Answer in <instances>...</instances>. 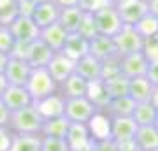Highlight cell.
I'll return each mask as SVG.
<instances>
[{
	"label": "cell",
	"instance_id": "obj_1",
	"mask_svg": "<svg viewBox=\"0 0 158 151\" xmlns=\"http://www.w3.org/2000/svg\"><path fill=\"white\" fill-rule=\"evenodd\" d=\"M42 125H44V118L40 116V112L34 104L12 111L9 118V128L12 130V134H40Z\"/></svg>",
	"mask_w": 158,
	"mask_h": 151
},
{
	"label": "cell",
	"instance_id": "obj_2",
	"mask_svg": "<svg viewBox=\"0 0 158 151\" xmlns=\"http://www.w3.org/2000/svg\"><path fill=\"white\" fill-rule=\"evenodd\" d=\"M27 90H28L32 100L37 102L44 97H49L53 93L58 91V83L51 78L49 70L46 67H39V69H32L30 78L27 81Z\"/></svg>",
	"mask_w": 158,
	"mask_h": 151
},
{
	"label": "cell",
	"instance_id": "obj_3",
	"mask_svg": "<svg viewBox=\"0 0 158 151\" xmlns=\"http://www.w3.org/2000/svg\"><path fill=\"white\" fill-rule=\"evenodd\" d=\"M98 112V107L90 100V97H77V99H65V118L70 123L88 125Z\"/></svg>",
	"mask_w": 158,
	"mask_h": 151
},
{
	"label": "cell",
	"instance_id": "obj_4",
	"mask_svg": "<svg viewBox=\"0 0 158 151\" xmlns=\"http://www.w3.org/2000/svg\"><path fill=\"white\" fill-rule=\"evenodd\" d=\"M113 39L119 56L142 51V46H144V37L137 32V28L134 25H123Z\"/></svg>",
	"mask_w": 158,
	"mask_h": 151
},
{
	"label": "cell",
	"instance_id": "obj_5",
	"mask_svg": "<svg viewBox=\"0 0 158 151\" xmlns=\"http://www.w3.org/2000/svg\"><path fill=\"white\" fill-rule=\"evenodd\" d=\"M91 14H93V19H95L97 30L102 35L114 37L119 32V28L123 27V21H121L114 4H107V6H104L102 9L91 12Z\"/></svg>",
	"mask_w": 158,
	"mask_h": 151
},
{
	"label": "cell",
	"instance_id": "obj_6",
	"mask_svg": "<svg viewBox=\"0 0 158 151\" xmlns=\"http://www.w3.org/2000/svg\"><path fill=\"white\" fill-rule=\"evenodd\" d=\"M7 27L11 30V34L14 35L16 42H21V44H30L35 39H39V35H40V28L35 25L32 16L18 14Z\"/></svg>",
	"mask_w": 158,
	"mask_h": 151
},
{
	"label": "cell",
	"instance_id": "obj_7",
	"mask_svg": "<svg viewBox=\"0 0 158 151\" xmlns=\"http://www.w3.org/2000/svg\"><path fill=\"white\" fill-rule=\"evenodd\" d=\"M111 125H109V137L114 139L118 144L121 142H132L135 137V132L139 125L132 116H109Z\"/></svg>",
	"mask_w": 158,
	"mask_h": 151
},
{
	"label": "cell",
	"instance_id": "obj_8",
	"mask_svg": "<svg viewBox=\"0 0 158 151\" xmlns=\"http://www.w3.org/2000/svg\"><path fill=\"white\" fill-rule=\"evenodd\" d=\"M123 25H135L148 14L146 0H114L113 2Z\"/></svg>",
	"mask_w": 158,
	"mask_h": 151
},
{
	"label": "cell",
	"instance_id": "obj_9",
	"mask_svg": "<svg viewBox=\"0 0 158 151\" xmlns=\"http://www.w3.org/2000/svg\"><path fill=\"white\" fill-rule=\"evenodd\" d=\"M30 72H32V67L25 58L9 55V62H7L6 70H4L7 83L16 84V86H25L30 78Z\"/></svg>",
	"mask_w": 158,
	"mask_h": 151
},
{
	"label": "cell",
	"instance_id": "obj_10",
	"mask_svg": "<svg viewBox=\"0 0 158 151\" xmlns=\"http://www.w3.org/2000/svg\"><path fill=\"white\" fill-rule=\"evenodd\" d=\"M148 65H149V60L146 58V55H144L142 51H137V53H130V55L121 56V62H119L121 74H123L125 78H128V79L146 76Z\"/></svg>",
	"mask_w": 158,
	"mask_h": 151
},
{
	"label": "cell",
	"instance_id": "obj_11",
	"mask_svg": "<svg viewBox=\"0 0 158 151\" xmlns=\"http://www.w3.org/2000/svg\"><path fill=\"white\" fill-rule=\"evenodd\" d=\"M53 56H55V51L51 49L44 40L35 39L34 42H30L28 44V49H27L25 60L30 63V67L32 69H39V67H48V63L51 62Z\"/></svg>",
	"mask_w": 158,
	"mask_h": 151
},
{
	"label": "cell",
	"instance_id": "obj_12",
	"mask_svg": "<svg viewBox=\"0 0 158 151\" xmlns=\"http://www.w3.org/2000/svg\"><path fill=\"white\" fill-rule=\"evenodd\" d=\"M48 70H49L51 78L55 79L58 84L63 83L65 79L74 74V69H76V62H74L72 58H69L65 53H55V56L51 58V62L48 63Z\"/></svg>",
	"mask_w": 158,
	"mask_h": 151
},
{
	"label": "cell",
	"instance_id": "obj_13",
	"mask_svg": "<svg viewBox=\"0 0 158 151\" xmlns=\"http://www.w3.org/2000/svg\"><path fill=\"white\" fill-rule=\"evenodd\" d=\"M2 102L9 107V111H18L27 106H32L34 100L30 97L27 86H16V84H9L2 95Z\"/></svg>",
	"mask_w": 158,
	"mask_h": 151
},
{
	"label": "cell",
	"instance_id": "obj_14",
	"mask_svg": "<svg viewBox=\"0 0 158 151\" xmlns=\"http://www.w3.org/2000/svg\"><path fill=\"white\" fill-rule=\"evenodd\" d=\"M34 106L37 107V111L40 112V116L44 120H49V118L63 116V112H65V99H63V95L60 91H56L53 95L44 97V99L34 102Z\"/></svg>",
	"mask_w": 158,
	"mask_h": 151
},
{
	"label": "cell",
	"instance_id": "obj_15",
	"mask_svg": "<svg viewBox=\"0 0 158 151\" xmlns=\"http://www.w3.org/2000/svg\"><path fill=\"white\" fill-rule=\"evenodd\" d=\"M74 72L79 74L83 79H86L88 83H97L102 81V62L97 60L95 56H91L90 53L83 58H79L76 62V69Z\"/></svg>",
	"mask_w": 158,
	"mask_h": 151
},
{
	"label": "cell",
	"instance_id": "obj_16",
	"mask_svg": "<svg viewBox=\"0 0 158 151\" xmlns=\"http://www.w3.org/2000/svg\"><path fill=\"white\" fill-rule=\"evenodd\" d=\"M90 90V83L83 79L79 74H70L63 83L58 84V91L63 95V99H77V97H86Z\"/></svg>",
	"mask_w": 158,
	"mask_h": 151
},
{
	"label": "cell",
	"instance_id": "obj_17",
	"mask_svg": "<svg viewBox=\"0 0 158 151\" xmlns=\"http://www.w3.org/2000/svg\"><path fill=\"white\" fill-rule=\"evenodd\" d=\"M67 37H69V32L58 21L49 25V27H46V28H40V35H39V39L44 40L55 53H60L63 49Z\"/></svg>",
	"mask_w": 158,
	"mask_h": 151
},
{
	"label": "cell",
	"instance_id": "obj_18",
	"mask_svg": "<svg viewBox=\"0 0 158 151\" xmlns=\"http://www.w3.org/2000/svg\"><path fill=\"white\" fill-rule=\"evenodd\" d=\"M90 55L95 56L100 62H106L109 58L116 56L118 51H116V46H114V39L102 34L95 35L93 39H90Z\"/></svg>",
	"mask_w": 158,
	"mask_h": 151
},
{
	"label": "cell",
	"instance_id": "obj_19",
	"mask_svg": "<svg viewBox=\"0 0 158 151\" xmlns=\"http://www.w3.org/2000/svg\"><path fill=\"white\" fill-rule=\"evenodd\" d=\"M58 14H60V7L53 0H49V2L35 4L34 12H32V19L39 28H46L58 21Z\"/></svg>",
	"mask_w": 158,
	"mask_h": 151
},
{
	"label": "cell",
	"instance_id": "obj_20",
	"mask_svg": "<svg viewBox=\"0 0 158 151\" xmlns=\"http://www.w3.org/2000/svg\"><path fill=\"white\" fill-rule=\"evenodd\" d=\"M62 53H65L69 58H72L74 62H77L79 58H83L90 53V39L83 37L79 32H70Z\"/></svg>",
	"mask_w": 158,
	"mask_h": 151
},
{
	"label": "cell",
	"instance_id": "obj_21",
	"mask_svg": "<svg viewBox=\"0 0 158 151\" xmlns=\"http://www.w3.org/2000/svg\"><path fill=\"white\" fill-rule=\"evenodd\" d=\"M65 139H67L69 146H70V151H72V149H81V148H90L93 135H91L88 125L72 123Z\"/></svg>",
	"mask_w": 158,
	"mask_h": 151
},
{
	"label": "cell",
	"instance_id": "obj_22",
	"mask_svg": "<svg viewBox=\"0 0 158 151\" xmlns=\"http://www.w3.org/2000/svg\"><path fill=\"white\" fill-rule=\"evenodd\" d=\"M137 149L139 151H153L158 149V128L155 125H144L139 127L134 137Z\"/></svg>",
	"mask_w": 158,
	"mask_h": 151
},
{
	"label": "cell",
	"instance_id": "obj_23",
	"mask_svg": "<svg viewBox=\"0 0 158 151\" xmlns=\"http://www.w3.org/2000/svg\"><path fill=\"white\" fill-rule=\"evenodd\" d=\"M153 83L146 76H141V78H132L128 83V97L134 99L135 102H148L151 100L153 95Z\"/></svg>",
	"mask_w": 158,
	"mask_h": 151
},
{
	"label": "cell",
	"instance_id": "obj_24",
	"mask_svg": "<svg viewBox=\"0 0 158 151\" xmlns=\"http://www.w3.org/2000/svg\"><path fill=\"white\" fill-rule=\"evenodd\" d=\"M70 125L72 123L65 118V114H63V116H56V118H49V120H44L40 135H44V137H60V139H65L67 134H69Z\"/></svg>",
	"mask_w": 158,
	"mask_h": 151
},
{
	"label": "cell",
	"instance_id": "obj_25",
	"mask_svg": "<svg viewBox=\"0 0 158 151\" xmlns=\"http://www.w3.org/2000/svg\"><path fill=\"white\" fill-rule=\"evenodd\" d=\"M11 151H42L40 134H14Z\"/></svg>",
	"mask_w": 158,
	"mask_h": 151
},
{
	"label": "cell",
	"instance_id": "obj_26",
	"mask_svg": "<svg viewBox=\"0 0 158 151\" xmlns=\"http://www.w3.org/2000/svg\"><path fill=\"white\" fill-rule=\"evenodd\" d=\"M156 112H158V109L151 104V100L135 102V107H134L132 118L135 120V123L139 125V127H144V125H155Z\"/></svg>",
	"mask_w": 158,
	"mask_h": 151
},
{
	"label": "cell",
	"instance_id": "obj_27",
	"mask_svg": "<svg viewBox=\"0 0 158 151\" xmlns=\"http://www.w3.org/2000/svg\"><path fill=\"white\" fill-rule=\"evenodd\" d=\"M134 107H135V100L130 99L128 95H125L118 97V99H111V102L104 109V112L107 116H132Z\"/></svg>",
	"mask_w": 158,
	"mask_h": 151
},
{
	"label": "cell",
	"instance_id": "obj_28",
	"mask_svg": "<svg viewBox=\"0 0 158 151\" xmlns=\"http://www.w3.org/2000/svg\"><path fill=\"white\" fill-rule=\"evenodd\" d=\"M83 16H85V11H81L79 7H65V9H60L58 23L67 30L69 34L70 32H77Z\"/></svg>",
	"mask_w": 158,
	"mask_h": 151
},
{
	"label": "cell",
	"instance_id": "obj_29",
	"mask_svg": "<svg viewBox=\"0 0 158 151\" xmlns=\"http://www.w3.org/2000/svg\"><path fill=\"white\" fill-rule=\"evenodd\" d=\"M102 83L107 90V93L111 99H118V97H125L128 95V83L130 79L125 78L123 74H116V76H111V78L102 79Z\"/></svg>",
	"mask_w": 158,
	"mask_h": 151
},
{
	"label": "cell",
	"instance_id": "obj_30",
	"mask_svg": "<svg viewBox=\"0 0 158 151\" xmlns=\"http://www.w3.org/2000/svg\"><path fill=\"white\" fill-rule=\"evenodd\" d=\"M88 97L90 100L98 107V111H104L107 104L111 102V97H109L107 90L104 86L102 81H97V83H90V90H88Z\"/></svg>",
	"mask_w": 158,
	"mask_h": 151
},
{
	"label": "cell",
	"instance_id": "obj_31",
	"mask_svg": "<svg viewBox=\"0 0 158 151\" xmlns=\"http://www.w3.org/2000/svg\"><path fill=\"white\" fill-rule=\"evenodd\" d=\"M109 125H111V118L104 111H98L95 118L88 123V128H90L91 135L98 139V137H109Z\"/></svg>",
	"mask_w": 158,
	"mask_h": 151
},
{
	"label": "cell",
	"instance_id": "obj_32",
	"mask_svg": "<svg viewBox=\"0 0 158 151\" xmlns=\"http://www.w3.org/2000/svg\"><path fill=\"white\" fill-rule=\"evenodd\" d=\"M134 27L137 28V32H139L144 39L153 37V35L158 34V18H155L153 14H149V12H148L146 16L141 18V19H139Z\"/></svg>",
	"mask_w": 158,
	"mask_h": 151
},
{
	"label": "cell",
	"instance_id": "obj_33",
	"mask_svg": "<svg viewBox=\"0 0 158 151\" xmlns=\"http://www.w3.org/2000/svg\"><path fill=\"white\" fill-rule=\"evenodd\" d=\"M16 16V0H0V25H9Z\"/></svg>",
	"mask_w": 158,
	"mask_h": 151
},
{
	"label": "cell",
	"instance_id": "obj_34",
	"mask_svg": "<svg viewBox=\"0 0 158 151\" xmlns=\"http://www.w3.org/2000/svg\"><path fill=\"white\" fill-rule=\"evenodd\" d=\"M77 32L83 35V37H86V39H93L95 35H98V30H97L95 19H93V14H91V12H85Z\"/></svg>",
	"mask_w": 158,
	"mask_h": 151
},
{
	"label": "cell",
	"instance_id": "obj_35",
	"mask_svg": "<svg viewBox=\"0 0 158 151\" xmlns=\"http://www.w3.org/2000/svg\"><path fill=\"white\" fill-rule=\"evenodd\" d=\"M14 46H16V39L11 34L9 27L7 25H0V51L11 55L12 49H14Z\"/></svg>",
	"mask_w": 158,
	"mask_h": 151
},
{
	"label": "cell",
	"instance_id": "obj_36",
	"mask_svg": "<svg viewBox=\"0 0 158 151\" xmlns=\"http://www.w3.org/2000/svg\"><path fill=\"white\" fill-rule=\"evenodd\" d=\"M42 151H70V146H69L67 139L42 135Z\"/></svg>",
	"mask_w": 158,
	"mask_h": 151
},
{
	"label": "cell",
	"instance_id": "obj_37",
	"mask_svg": "<svg viewBox=\"0 0 158 151\" xmlns=\"http://www.w3.org/2000/svg\"><path fill=\"white\" fill-rule=\"evenodd\" d=\"M90 151H119L118 142L111 137H98V139H91Z\"/></svg>",
	"mask_w": 158,
	"mask_h": 151
},
{
	"label": "cell",
	"instance_id": "obj_38",
	"mask_svg": "<svg viewBox=\"0 0 158 151\" xmlns=\"http://www.w3.org/2000/svg\"><path fill=\"white\" fill-rule=\"evenodd\" d=\"M142 53L146 55V58L149 62L158 60V34L153 37L144 39V46H142Z\"/></svg>",
	"mask_w": 158,
	"mask_h": 151
},
{
	"label": "cell",
	"instance_id": "obj_39",
	"mask_svg": "<svg viewBox=\"0 0 158 151\" xmlns=\"http://www.w3.org/2000/svg\"><path fill=\"white\" fill-rule=\"evenodd\" d=\"M107 4H113V2L111 0H79L77 7L85 12H95L98 9H102L104 6H107Z\"/></svg>",
	"mask_w": 158,
	"mask_h": 151
},
{
	"label": "cell",
	"instance_id": "obj_40",
	"mask_svg": "<svg viewBox=\"0 0 158 151\" xmlns=\"http://www.w3.org/2000/svg\"><path fill=\"white\" fill-rule=\"evenodd\" d=\"M12 130L9 127H0V151H11Z\"/></svg>",
	"mask_w": 158,
	"mask_h": 151
},
{
	"label": "cell",
	"instance_id": "obj_41",
	"mask_svg": "<svg viewBox=\"0 0 158 151\" xmlns=\"http://www.w3.org/2000/svg\"><path fill=\"white\" fill-rule=\"evenodd\" d=\"M16 7H18V14H21V16H32L35 4L32 0H16Z\"/></svg>",
	"mask_w": 158,
	"mask_h": 151
},
{
	"label": "cell",
	"instance_id": "obj_42",
	"mask_svg": "<svg viewBox=\"0 0 158 151\" xmlns=\"http://www.w3.org/2000/svg\"><path fill=\"white\" fill-rule=\"evenodd\" d=\"M146 78L153 83V86H158V60H153L148 65V72Z\"/></svg>",
	"mask_w": 158,
	"mask_h": 151
},
{
	"label": "cell",
	"instance_id": "obj_43",
	"mask_svg": "<svg viewBox=\"0 0 158 151\" xmlns=\"http://www.w3.org/2000/svg\"><path fill=\"white\" fill-rule=\"evenodd\" d=\"M9 118H11V111L0 99V127H9Z\"/></svg>",
	"mask_w": 158,
	"mask_h": 151
},
{
	"label": "cell",
	"instance_id": "obj_44",
	"mask_svg": "<svg viewBox=\"0 0 158 151\" xmlns=\"http://www.w3.org/2000/svg\"><path fill=\"white\" fill-rule=\"evenodd\" d=\"M60 9H65V7H77L79 0H53Z\"/></svg>",
	"mask_w": 158,
	"mask_h": 151
},
{
	"label": "cell",
	"instance_id": "obj_45",
	"mask_svg": "<svg viewBox=\"0 0 158 151\" xmlns=\"http://www.w3.org/2000/svg\"><path fill=\"white\" fill-rule=\"evenodd\" d=\"M148 4V12L153 14L155 18H158V0H146Z\"/></svg>",
	"mask_w": 158,
	"mask_h": 151
},
{
	"label": "cell",
	"instance_id": "obj_46",
	"mask_svg": "<svg viewBox=\"0 0 158 151\" xmlns=\"http://www.w3.org/2000/svg\"><path fill=\"white\" fill-rule=\"evenodd\" d=\"M118 146H119V151H139L134 141H132V142H121V144H118Z\"/></svg>",
	"mask_w": 158,
	"mask_h": 151
},
{
	"label": "cell",
	"instance_id": "obj_47",
	"mask_svg": "<svg viewBox=\"0 0 158 151\" xmlns=\"http://www.w3.org/2000/svg\"><path fill=\"white\" fill-rule=\"evenodd\" d=\"M7 62H9V55H7V53H2V51H0V74H4Z\"/></svg>",
	"mask_w": 158,
	"mask_h": 151
},
{
	"label": "cell",
	"instance_id": "obj_48",
	"mask_svg": "<svg viewBox=\"0 0 158 151\" xmlns=\"http://www.w3.org/2000/svg\"><path fill=\"white\" fill-rule=\"evenodd\" d=\"M9 86V83H7V79L4 74H0V99H2V95H4V91H6V88Z\"/></svg>",
	"mask_w": 158,
	"mask_h": 151
},
{
	"label": "cell",
	"instance_id": "obj_49",
	"mask_svg": "<svg viewBox=\"0 0 158 151\" xmlns=\"http://www.w3.org/2000/svg\"><path fill=\"white\" fill-rule=\"evenodd\" d=\"M151 104L158 109V86H155V90H153V95H151Z\"/></svg>",
	"mask_w": 158,
	"mask_h": 151
},
{
	"label": "cell",
	"instance_id": "obj_50",
	"mask_svg": "<svg viewBox=\"0 0 158 151\" xmlns=\"http://www.w3.org/2000/svg\"><path fill=\"white\" fill-rule=\"evenodd\" d=\"M34 4H42V2H49V0H32Z\"/></svg>",
	"mask_w": 158,
	"mask_h": 151
},
{
	"label": "cell",
	"instance_id": "obj_51",
	"mask_svg": "<svg viewBox=\"0 0 158 151\" xmlns=\"http://www.w3.org/2000/svg\"><path fill=\"white\" fill-rule=\"evenodd\" d=\"M155 127L158 128V112H156V120H155Z\"/></svg>",
	"mask_w": 158,
	"mask_h": 151
},
{
	"label": "cell",
	"instance_id": "obj_52",
	"mask_svg": "<svg viewBox=\"0 0 158 151\" xmlns=\"http://www.w3.org/2000/svg\"><path fill=\"white\" fill-rule=\"evenodd\" d=\"M153 151H158V149H153Z\"/></svg>",
	"mask_w": 158,
	"mask_h": 151
},
{
	"label": "cell",
	"instance_id": "obj_53",
	"mask_svg": "<svg viewBox=\"0 0 158 151\" xmlns=\"http://www.w3.org/2000/svg\"><path fill=\"white\" fill-rule=\"evenodd\" d=\"M111 2H114V0H111Z\"/></svg>",
	"mask_w": 158,
	"mask_h": 151
}]
</instances>
